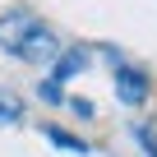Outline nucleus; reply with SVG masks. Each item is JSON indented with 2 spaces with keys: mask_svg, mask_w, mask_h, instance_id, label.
<instances>
[{
  "mask_svg": "<svg viewBox=\"0 0 157 157\" xmlns=\"http://www.w3.org/2000/svg\"><path fill=\"white\" fill-rule=\"evenodd\" d=\"M69 106H74L78 116H93V102H83V97H69Z\"/></svg>",
  "mask_w": 157,
  "mask_h": 157,
  "instance_id": "obj_9",
  "label": "nucleus"
},
{
  "mask_svg": "<svg viewBox=\"0 0 157 157\" xmlns=\"http://www.w3.org/2000/svg\"><path fill=\"white\" fill-rule=\"evenodd\" d=\"M111 56V69H116V97L125 102V106H143L148 97H152V83H148V74L139 69V65H125L116 51H106Z\"/></svg>",
  "mask_w": 157,
  "mask_h": 157,
  "instance_id": "obj_1",
  "label": "nucleus"
},
{
  "mask_svg": "<svg viewBox=\"0 0 157 157\" xmlns=\"http://www.w3.org/2000/svg\"><path fill=\"white\" fill-rule=\"evenodd\" d=\"M83 65H88V56H83V51H65V56H60V65H56V74H51V83H60V78L78 74Z\"/></svg>",
  "mask_w": 157,
  "mask_h": 157,
  "instance_id": "obj_4",
  "label": "nucleus"
},
{
  "mask_svg": "<svg viewBox=\"0 0 157 157\" xmlns=\"http://www.w3.org/2000/svg\"><path fill=\"white\" fill-rule=\"evenodd\" d=\"M37 93H42V102H60V83H51V78H42Z\"/></svg>",
  "mask_w": 157,
  "mask_h": 157,
  "instance_id": "obj_8",
  "label": "nucleus"
},
{
  "mask_svg": "<svg viewBox=\"0 0 157 157\" xmlns=\"http://www.w3.org/2000/svg\"><path fill=\"white\" fill-rule=\"evenodd\" d=\"M23 116V106H19V97L14 93H0V125H14Z\"/></svg>",
  "mask_w": 157,
  "mask_h": 157,
  "instance_id": "obj_6",
  "label": "nucleus"
},
{
  "mask_svg": "<svg viewBox=\"0 0 157 157\" xmlns=\"http://www.w3.org/2000/svg\"><path fill=\"white\" fill-rule=\"evenodd\" d=\"M134 139L143 143V152H148V157H157V134H152L148 125H134Z\"/></svg>",
  "mask_w": 157,
  "mask_h": 157,
  "instance_id": "obj_7",
  "label": "nucleus"
},
{
  "mask_svg": "<svg viewBox=\"0 0 157 157\" xmlns=\"http://www.w3.org/2000/svg\"><path fill=\"white\" fill-rule=\"evenodd\" d=\"M37 28H42V19H37L33 10H10V14H0V46H5L10 56H19Z\"/></svg>",
  "mask_w": 157,
  "mask_h": 157,
  "instance_id": "obj_2",
  "label": "nucleus"
},
{
  "mask_svg": "<svg viewBox=\"0 0 157 157\" xmlns=\"http://www.w3.org/2000/svg\"><path fill=\"white\" fill-rule=\"evenodd\" d=\"M19 60H28V65H51V60H60V42L51 37V28H46V23L28 37V46L19 51Z\"/></svg>",
  "mask_w": 157,
  "mask_h": 157,
  "instance_id": "obj_3",
  "label": "nucleus"
},
{
  "mask_svg": "<svg viewBox=\"0 0 157 157\" xmlns=\"http://www.w3.org/2000/svg\"><path fill=\"white\" fill-rule=\"evenodd\" d=\"M46 139H51L56 148H69V152H93L83 139H74V134H65V129H46Z\"/></svg>",
  "mask_w": 157,
  "mask_h": 157,
  "instance_id": "obj_5",
  "label": "nucleus"
}]
</instances>
